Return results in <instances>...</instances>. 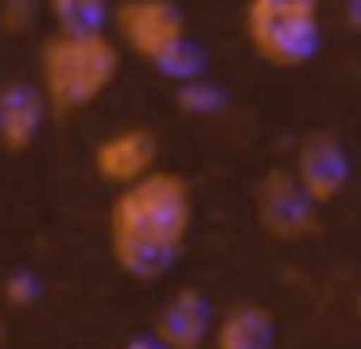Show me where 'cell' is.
<instances>
[{"label": "cell", "mask_w": 361, "mask_h": 349, "mask_svg": "<svg viewBox=\"0 0 361 349\" xmlns=\"http://www.w3.org/2000/svg\"><path fill=\"white\" fill-rule=\"evenodd\" d=\"M8 299H12V302H32V299H35V279H32V276L8 279Z\"/></svg>", "instance_id": "14"}, {"label": "cell", "mask_w": 361, "mask_h": 349, "mask_svg": "<svg viewBox=\"0 0 361 349\" xmlns=\"http://www.w3.org/2000/svg\"><path fill=\"white\" fill-rule=\"evenodd\" d=\"M319 202L299 186V178L291 171H268L257 186V217L264 225L268 237L276 240H299L311 237L314 225H319V214H314Z\"/></svg>", "instance_id": "5"}, {"label": "cell", "mask_w": 361, "mask_h": 349, "mask_svg": "<svg viewBox=\"0 0 361 349\" xmlns=\"http://www.w3.org/2000/svg\"><path fill=\"white\" fill-rule=\"evenodd\" d=\"M47 97L32 85H8L0 90V144L4 152H27L43 128Z\"/></svg>", "instance_id": "9"}, {"label": "cell", "mask_w": 361, "mask_h": 349, "mask_svg": "<svg viewBox=\"0 0 361 349\" xmlns=\"http://www.w3.org/2000/svg\"><path fill=\"white\" fill-rule=\"evenodd\" d=\"M322 0H249L245 35L252 51L272 66H303L319 47Z\"/></svg>", "instance_id": "3"}, {"label": "cell", "mask_w": 361, "mask_h": 349, "mask_svg": "<svg viewBox=\"0 0 361 349\" xmlns=\"http://www.w3.org/2000/svg\"><path fill=\"white\" fill-rule=\"evenodd\" d=\"M0 23L8 31H24L32 23V0H0Z\"/></svg>", "instance_id": "13"}, {"label": "cell", "mask_w": 361, "mask_h": 349, "mask_svg": "<svg viewBox=\"0 0 361 349\" xmlns=\"http://www.w3.org/2000/svg\"><path fill=\"white\" fill-rule=\"evenodd\" d=\"M291 175L299 178V186H303L319 206L322 202H334L338 194L345 190V183H350L345 147L338 144L334 132H322V128L307 132L295 147V167H291Z\"/></svg>", "instance_id": "6"}, {"label": "cell", "mask_w": 361, "mask_h": 349, "mask_svg": "<svg viewBox=\"0 0 361 349\" xmlns=\"http://www.w3.org/2000/svg\"><path fill=\"white\" fill-rule=\"evenodd\" d=\"M210 302L198 287H179L156 314V333L152 338L164 349H198L210 333Z\"/></svg>", "instance_id": "8"}, {"label": "cell", "mask_w": 361, "mask_h": 349, "mask_svg": "<svg viewBox=\"0 0 361 349\" xmlns=\"http://www.w3.org/2000/svg\"><path fill=\"white\" fill-rule=\"evenodd\" d=\"M47 12L59 31H102L113 8L109 0H47Z\"/></svg>", "instance_id": "11"}, {"label": "cell", "mask_w": 361, "mask_h": 349, "mask_svg": "<svg viewBox=\"0 0 361 349\" xmlns=\"http://www.w3.org/2000/svg\"><path fill=\"white\" fill-rule=\"evenodd\" d=\"M128 349H164V345H159L156 338H136V341H133V345H128Z\"/></svg>", "instance_id": "16"}, {"label": "cell", "mask_w": 361, "mask_h": 349, "mask_svg": "<svg viewBox=\"0 0 361 349\" xmlns=\"http://www.w3.org/2000/svg\"><path fill=\"white\" fill-rule=\"evenodd\" d=\"M121 74V47L105 31H55L39 51V93L59 116L90 109Z\"/></svg>", "instance_id": "2"}, {"label": "cell", "mask_w": 361, "mask_h": 349, "mask_svg": "<svg viewBox=\"0 0 361 349\" xmlns=\"http://www.w3.org/2000/svg\"><path fill=\"white\" fill-rule=\"evenodd\" d=\"M0 349H4V322H0Z\"/></svg>", "instance_id": "17"}, {"label": "cell", "mask_w": 361, "mask_h": 349, "mask_svg": "<svg viewBox=\"0 0 361 349\" xmlns=\"http://www.w3.org/2000/svg\"><path fill=\"white\" fill-rule=\"evenodd\" d=\"M357 314H361V295H357Z\"/></svg>", "instance_id": "18"}, {"label": "cell", "mask_w": 361, "mask_h": 349, "mask_svg": "<svg viewBox=\"0 0 361 349\" xmlns=\"http://www.w3.org/2000/svg\"><path fill=\"white\" fill-rule=\"evenodd\" d=\"M345 20L353 31H361V0H345Z\"/></svg>", "instance_id": "15"}, {"label": "cell", "mask_w": 361, "mask_h": 349, "mask_svg": "<svg viewBox=\"0 0 361 349\" xmlns=\"http://www.w3.org/2000/svg\"><path fill=\"white\" fill-rule=\"evenodd\" d=\"M159 159V144L148 128L140 124H128V128H117L94 147V171L97 178L113 186H128L136 178H144L148 171H156Z\"/></svg>", "instance_id": "7"}, {"label": "cell", "mask_w": 361, "mask_h": 349, "mask_svg": "<svg viewBox=\"0 0 361 349\" xmlns=\"http://www.w3.org/2000/svg\"><path fill=\"white\" fill-rule=\"evenodd\" d=\"M179 105L187 109V113H210V109H218V93H214L210 85L187 78V85L179 90Z\"/></svg>", "instance_id": "12"}, {"label": "cell", "mask_w": 361, "mask_h": 349, "mask_svg": "<svg viewBox=\"0 0 361 349\" xmlns=\"http://www.w3.org/2000/svg\"><path fill=\"white\" fill-rule=\"evenodd\" d=\"M195 202L190 186L175 171H148L121 186L109 206V248L113 260L133 279H159L190 237Z\"/></svg>", "instance_id": "1"}, {"label": "cell", "mask_w": 361, "mask_h": 349, "mask_svg": "<svg viewBox=\"0 0 361 349\" xmlns=\"http://www.w3.org/2000/svg\"><path fill=\"white\" fill-rule=\"evenodd\" d=\"M113 27L121 43L152 66H164L179 47H187V20L171 0H121L113 8Z\"/></svg>", "instance_id": "4"}, {"label": "cell", "mask_w": 361, "mask_h": 349, "mask_svg": "<svg viewBox=\"0 0 361 349\" xmlns=\"http://www.w3.org/2000/svg\"><path fill=\"white\" fill-rule=\"evenodd\" d=\"M276 338V322L264 307H229L221 314L218 330H214V349H272Z\"/></svg>", "instance_id": "10"}]
</instances>
